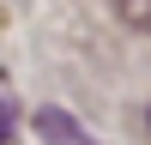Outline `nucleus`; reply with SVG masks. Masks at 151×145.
<instances>
[{
  "label": "nucleus",
  "instance_id": "obj_1",
  "mask_svg": "<svg viewBox=\"0 0 151 145\" xmlns=\"http://www.w3.org/2000/svg\"><path fill=\"white\" fill-rule=\"evenodd\" d=\"M36 127H42L48 139H60V145H91V139L79 133V121H67L60 109H42V115H36Z\"/></svg>",
  "mask_w": 151,
  "mask_h": 145
},
{
  "label": "nucleus",
  "instance_id": "obj_2",
  "mask_svg": "<svg viewBox=\"0 0 151 145\" xmlns=\"http://www.w3.org/2000/svg\"><path fill=\"white\" fill-rule=\"evenodd\" d=\"M145 127H151V109H145Z\"/></svg>",
  "mask_w": 151,
  "mask_h": 145
}]
</instances>
